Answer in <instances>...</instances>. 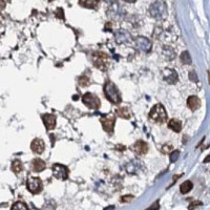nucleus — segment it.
I'll return each instance as SVG.
<instances>
[{
  "label": "nucleus",
  "mask_w": 210,
  "mask_h": 210,
  "mask_svg": "<svg viewBox=\"0 0 210 210\" xmlns=\"http://www.w3.org/2000/svg\"><path fill=\"white\" fill-rule=\"evenodd\" d=\"M104 94L106 96V98L111 102V103L119 104L121 103V95L119 89L117 88L115 83H113L111 81H107L105 85H104Z\"/></svg>",
  "instance_id": "f257e3e1"
},
{
  "label": "nucleus",
  "mask_w": 210,
  "mask_h": 210,
  "mask_svg": "<svg viewBox=\"0 0 210 210\" xmlns=\"http://www.w3.org/2000/svg\"><path fill=\"white\" fill-rule=\"evenodd\" d=\"M149 12L151 16L155 17L157 19H163L167 16V7L165 2L162 1H157L151 4L149 9Z\"/></svg>",
  "instance_id": "f03ea898"
},
{
  "label": "nucleus",
  "mask_w": 210,
  "mask_h": 210,
  "mask_svg": "<svg viewBox=\"0 0 210 210\" xmlns=\"http://www.w3.org/2000/svg\"><path fill=\"white\" fill-rule=\"evenodd\" d=\"M149 117L153 119V121L159 123H163L167 120V113L166 110L161 104H157L155 106L151 108L149 113Z\"/></svg>",
  "instance_id": "7ed1b4c3"
},
{
  "label": "nucleus",
  "mask_w": 210,
  "mask_h": 210,
  "mask_svg": "<svg viewBox=\"0 0 210 210\" xmlns=\"http://www.w3.org/2000/svg\"><path fill=\"white\" fill-rule=\"evenodd\" d=\"M82 101L90 109H98L101 105L100 99L92 92H86L82 98Z\"/></svg>",
  "instance_id": "20e7f679"
},
{
  "label": "nucleus",
  "mask_w": 210,
  "mask_h": 210,
  "mask_svg": "<svg viewBox=\"0 0 210 210\" xmlns=\"http://www.w3.org/2000/svg\"><path fill=\"white\" fill-rule=\"evenodd\" d=\"M92 58H94V64H95L96 67L102 69V70L107 68V65H108V58H107L106 54L98 52V53L94 54Z\"/></svg>",
  "instance_id": "39448f33"
},
{
  "label": "nucleus",
  "mask_w": 210,
  "mask_h": 210,
  "mask_svg": "<svg viewBox=\"0 0 210 210\" xmlns=\"http://www.w3.org/2000/svg\"><path fill=\"white\" fill-rule=\"evenodd\" d=\"M28 189L32 193L37 194L42 190V182L39 178L36 177H30L28 179Z\"/></svg>",
  "instance_id": "423d86ee"
},
{
  "label": "nucleus",
  "mask_w": 210,
  "mask_h": 210,
  "mask_svg": "<svg viewBox=\"0 0 210 210\" xmlns=\"http://www.w3.org/2000/svg\"><path fill=\"white\" fill-rule=\"evenodd\" d=\"M53 174L58 180H66L68 178V169L61 164H55L53 166Z\"/></svg>",
  "instance_id": "0eeeda50"
},
{
  "label": "nucleus",
  "mask_w": 210,
  "mask_h": 210,
  "mask_svg": "<svg viewBox=\"0 0 210 210\" xmlns=\"http://www.w3.org/2000/svg\"><path fill=\"white\" fill-rule=\"evenodd\" d=\"M101 124L103 126V129L107 132H113V127H115V116L113 115H108L106 117L101 118Z\"/></svg>",
  "instance_id": "6e6552de"
},
{
  "label": "nucleus",
  "mask_w": 210,
  "mask_h": 210,
  "mask_svg": "<svg viewBox=\"0 0 210 210\" xmlns=\"http://www.w3.org/2000/svg\"><path fill=\"white\" fill-rule=\"evenodd\" d=\"M163 78L169 84H174L178 80V74L173 69L166 68L163 70Z\"/></svg>",
  "instance_id": "1a4fd4ad"
},
{
  "label": "nucleus",
  "mask_w": 210,
  "mask_h": 210,
  "mask_svg": "<svg viewBox=\"0 0 210 210\" xmlns=\"http://www.w3.org/2000/svg\"><path fill=\"white\" fill-rule=\"evenodd\" d=\"M132 150L137 153L138 156H143L145 153H147L148 151V145L147 143H145L144 141L140 140V141H137L136 143L132 146Z\"/></svg>",
  "instance_id": "9d476101"
},
{
  "label": "nucleus",
  "mask_w": 210,
  "mask_h": 210,
  "mask_svg": "<svg viewBox=\"0 0 210 210\" xmlns=\"http://www.w3.org/2000/svg\"><path fill=\"white\" fill-rule=\"evenodd\" d=\"M31 148H32V150L34 151L35 153H37V155H40V153H42L44 151V149H45V144H44L43 140L42 139H34L32 142V144H31Z\"/></svg>",
  "instance_id": "9b49d317"
},
{
  "label": "nucleus",
  "mask_w": 210,
  "mask_h": 210,
  "mask_svg": "<svg viewBox=\"0 0 210 210\" xmlns=\"http://www.w3.org/2000/svg\"><path fill=\"white\" fill-rule=\"evenodd\" d=\"M42 120H43V123L44 125H45V127L49 130H53L56 127V118L54 115L45 113V115L42 116Z\"/></svg>",
  "instance_id": "f8f14e48"
},
{
  "label": "nucleus",
  "mask_w": 210,
  "mask_h": 210,
  "mask_svg": "<svg viewBox=\"0 0 210 210\" xmlns=\"http://www.w3.org/2000/svg\"><path fill=\"white\" fill-rule=\"evenodd\" d=\"M137 46L144 52H149L151 49V42L145 37H138L136 40Z\"/></svg>",
  "instance_id": "ddd939ff"
},
{
  "label": "nucleus",
  "mask_w": 210,
  "mask_h": 210,
  "mask_svg": "<svg viewBox=\"0 0 210 210\" xmlns=\"http://www.w3.org/2000/svg\"><path fill=\"white\" fill-rule=\"evenodd\" d=\"M187 106L189 107L191 110H196L201 106V100L196 96H190L187 99Z\"/></svg>",
  "instance_id": "4468645a"
},
{
  "label": "nucleus",
  "mask_w": 210,
  "mask_h": 210,
  "mask_svg": "<svg viewBox=\"0 0 210 210\" xmlns=\"http://www.w3.org/2000/svg\"><path fill=\"white\" fill-rule=\"evenodd\" d=\"M32 168H33V170H34L35 172H40V171H42V170L45 169V162H44L43 160L39 159V158L33 160Z\"/></svg>",
  "instance_id": "2eb2a0df"
},
{
  "label": "nucleus",
  "mask_w": 210,
  "mask_h": 210,
  "mask_svg": "<svg viewBox=\"0 0 210 210\" xmlns=\"http://www.w3.org/2000/svg\"><path fill=\"white\" fill-rule=\"evenodd\" d=\"M168 127L170 129H172L173 132H179L182 129V122L178 119H171L168 122Z\"/></svg>",
  "instance_id": "dca6fc26"
},
{
  "label": "nucleus",
  "mask_w": 210,
  "mask_h": 210,
  "mask_svg": "<svg viewBox=\"0 0 210 210\" xmlns=\"http://www.w3.org/2000/svg\"><path fill=\"white\" fill-rule=\"evenodd\" d=\"M193 187V184H192L190 181H185L184 183H182L180 186V190H181V193L183 194H186L190 191Z\"/></svg>",
  "instance_id": "f3484780"
},
{
  "label": "nucleus",
  "mask_w": 210,
  "mask_h": 210,
  "mask_svg": "<svg viewBox=\"0 0 210 210\" xmlns=\"http://www.w3.org/2000/svg\"><path fill=\"white\" fill-rule=\"evenodd\" d=\"M117 113H118L119 117L123 119H128L130 117V111L127 107H120V108L117 109Z\"/></svg>",
  "instance_id": "a211bd4d"
},
{
  "label": "nucleus",
  "mask_w": 210,
  "mask_h": 210,
  "mask_svg": "<svg viewBox=\"0 0 210 210\" xmlns=\"http://www.w3.org/2000/svg\"><path fill=\"white\" fill-rule=\"evenodd\" d=\"M22 163L19 160H15L13 163H12V170L14 171L15 173H19L20 171H22Z\"/></svg>",
  "instance_id": "6ab92c4d"
},
{
  "label": "nucleus",
  "mask_w": 210,
  "mask_h": 210,
  "mask_svg": "<svg viewBox=\"0 0 210 210\" xmlns=\"http://www.w3.org/2000/svg\"><path fill=\"white\" fill-rule=\"evenodd\" d=\"M11 210H28V206L24 203H22V202H16L14 205L12 206Z\"/></svg>",
  "instance_id": "aec40b11"
},
{
  "label": "nucleus",
  "mask_w": 210,
  "mask_h": 210,
  "mask_svg": "<svg viewBox=\"0 0 210 210\" xmlns=\"http://www.w3.org/2000/svg\"><path fill=\"white\" fill-rule=\"evenodd\" d=\"M181 61L184 64H190L191 63V58H190L188 52H183L182 55H181Z\"/></svg>",
  "instance_id": "412c9836"
},
{
  "label": "nucleus",
  "mask_w": 210,
  "mask_h": 210,
  "mask_svg": "<svg viewBox=\"0 0 210 210\" xmlns=\"http://www.w3.org/2000/svg\"><path fill=\"white\" fill-rule=\"evenodd\" d=\"M79 3L85 7H89V9L95 7L96 5H97V1H86V0H81V1H79Z\"/></svg>",
  "instance_id": "4be33fe9"
},
{
  "label": "nucleus",
  "mask_w": 210,
  "mask_h": 210,
  "mask_svg": "<svg viewBox=\"0 0 210 210\" xmlns=\"http://www.w3.org/2000/svg\"><path fill=\"white\" fill-rule=\"evenodd\" d=\"M79 83H80V85H82V86H87L88 84H89V79H88L86 76H82V77H80V79H79Z\"/></svg>",
  "instance_id": "5701e85b"
},
{
  "label": "nucleus",
  "mask_w": 210,
  "mask_h": 210,
  "mask_svg": "<svg viewBox=\"0 0 210 210\" xmlns=\"http://www.w3.org/2000/svg\"><path fill=\"white\" fill-rule=\"evenodd\" d=\"M179 156H180V151L179 150H174V151H172L170 155V162H176L177 160L179 159Z\"/></svg>",
  "instance_id": "b1692460"
},
{
  "label": "nucleus",
  "mask_w": 210,
  "mask_h": 210,
  "mask_svg": "<svg viewBox=\"0 0 210 210\" xmlns=\"http://www.w3.org/2000/svg\"><path fill=\"white\" fill-rule=\"evenodd\" d=\"M132 199H134V196L132 195H125V196H123L122 199H121V202H130V201H132Z\"/></svg>",
  "instance_id": "393cba45"
},
{
  "label": "nucleus",
  "mask_w": 210,
  "mask_h": 210,
  "mask_svg": "<svg viewBox=\"0 0 210 210\" xmlns=\"http://www.w3.org/2000/svg\"><path fill=\"white\" fill-rule=\"evenodd\" d=\"M189 79L190 80H192V81H194V82H196V81H198V76H196L194 72H191L189 74Z\"/></svg>",
  "instance_id": "a878e982"
},
{
  "label": "nucleus",
  "mask_w": 210,
  "mask_h": 210,
  "mask_svg": "<svg viewBox=\"0 0 210 210\" xmlns=\"http://www.w3.org/2000/svg\"><path fill=\"white\" fill-rule=\"evenodd\" d=\"M158 209H159V202H157V203L153 204V207L150 208L149 210H158Z\"/></svg>",
  "instance_id": "bb28decb"
},
{
  "label": "nucleus",
  "mask_w": 210,
  "mask_h": 210,
  "mask_svg": "<svg viewBox=\"0 0 210 210\" xmlns=\"http://www.w3.org/2000/svg\"><path fill=\"white\" fill-rule=\"evenodd\" d=\"M198 204H201V203H200V202H194V203H192L189 207V210H192L194 207H195V205H198Z\"/></svg>",
  "instance_id": "cd10ccee"
},
{
  "label": "nucleus",
  "mask_w": 210,
  "mask_h": 210,
  "mask_svg": "<svg viewBox=\"0 0 210 210\" xmlns=\"http://www.w3.org/2000/svg\"><path fill=\"white\" fill-rule=\"evenodd\" d=\"M113 209H115V207H113V206H108V207H106L104 210H113Z\"/></svg>",
  "instance_id": "c85d7f7f"
},
{
  "label": "nucleus",
  "mask_w": 210,
  "mask_h": 210,
  "mask_svg": "<svg viewBox=\"0 0 210 210\" xmlns=\"http://www.w3.org/2000/svg\"><path fill=\"white\" fill-rule=\"evenodd\" d=\"M34 210H37V209H34Z\"/></svg>",
  "instance_id": "c756f323"
}]
</instances>
